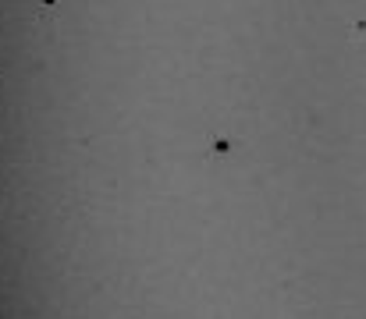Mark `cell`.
I'll return each instance as SVG.
<instances>
[{"label":"cell","mask_w":366,"mask_h":319,"mask_svg":"<svg viewBox=\"0 0 366 319\" xmlns=\"http://www.w3.org/2000/svg\"><path fill=\"white\" fill-rule=\"evenodd\" d=\"M47 8H54V0H47Z\"/></svg>","instance_id":"1"}]
</instances>
